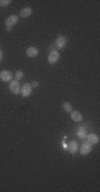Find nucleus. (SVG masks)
Here are the masks:
<instances>
[{"label": "nucleus", "mask_w": 100, "mask_h": 192, "mask_svg": "<svg viewBox=\"0 0 100 192\" xmlns=\"http://www.w3.org/2000/svg\"><path fill=\"white\" fill-rule=\"evenodd\" d=\"M19 21V18L17 15H11L9 16L7 19H6L5 21V25H6V28L8 29V30H11L12 29V27H15L17 23H18Z\"/></svg>", "instance_id": "1"}, {"label": "nucleus", "mask_w": 100, "mask_h": 192, "mask_svg": "<svg viewBox=\"0 0 100 192\" xmlns=\"http://www.w3.org/2000/svg\"><path fill=\"white\" fill-rule=\"evenodd\" d=\"M60 58V53L57 49H52V50L49 51V55H48V63L50 65H55L58 63Z\"/></svg>", "instance_id": "2"}, {"label": "nucleus", "mask_w": 100, "mask_h": 192, "mask_svg": "<svg viewBox=\"0 0 100 192\" xmlns=\"http://www.w3.org/2000/svg\"><path fill=\"white\" fill-rule=\"evenodd\" d=\"M67 43H68V40H67V38L64 36H58L56 38V40L54 41V45L55 47L57 48V50L59 51L61 50V49H64V47H66Z\"/></svg>", "instance_id": "3"}, {"label": "nucleus", "mask_w": 100, "mask_h": 192, "mask_svg": "<svg viewBox=\"0 0 100 192\" xmlns=\"http://www.w3.org/2000/svg\"><path fill=\"white\" fill-rule=\"evenodd\" d=\"M31 93H32V86L29 83H25L20 87V94L22 97H28L31 95Z\"/></svg>", "instance_id": "4"}, {"label": "nucleus", "mask_w": 100, "mask_h": 192, "mask_svg": "<svg viewBox=\"0 0 100 192\" xmlns=\"http://www.w3.org/2000/svg\"><path fill=\"white\" fill-rule=\"evenodd\" d=\"M20 84H19L18 80H12L9 84V91H10L11 94L13 95H18L20 94Z\"/></svg>", "instance_id": "5"}, {"label": "nucleus", "mask_w": 100, "mask_h": 192, "mask_svg": "<svg viewBox=\"0 0 100 192\" xmlns=\"http://www.w3.org/2000/svg\"><path fill=\"white\" fill-rule=\"evenodd\" d=\"M91 145H93V144H90L88 141H86V142H83V143L81 144L80 150H78V151L80 152L81 155H87V154H89L90 152H91V150H93Z\"/></svg>", "instance_id": "6"}, {"label": "nucleus", "mask_w": 100, "mask_h": 192, "mask_svg": "<svg viewBox=\"0 0 100 192\" xmlns=\"http://www.w3.org/2000/svg\"><path fill=\"white\" fill-rule=\"evenodd\" d=\"M12 73L10 72V70H7V69H5V70H2V72L0 73V80L1 82H5V83H9L12 80Z\"/></svg>", "instance_id": "7"}, {"label": "nucleus", "mask_w": 100, "mask_h": 192, "mask_svg": "<svg viewBox=\"0 0 100 192\" xmlns=\"http://www.w3.org/2000/svg\"><path fill=\"white\" fill-rule=\"evenodd\" d=\"M70 117H71V120L74 121V122H77V123H80V122L83 120V116H82V114L79 111H71Z\"/></svg>", "instance_id": "8"}, {"label": "nucleus", "mask_w": 100, "mask_h": 192, "mask_svg": "<svg viewBox=\"0 0 100 192\" xmlns=\"http://www.w3.org/2000/svg\"><path fill=\"white\" fill-rule=\"evenodd\" d=\"M26 55L28 57H30V58H33V57H36L39 55V49L37 48V47H33V46L28 47L26 50Z\"/></svg>", "instance_id": "9"}, {"label": "nucleus", "mask_w": 100, "mask_h": 192, "mask_svg": "<svg viewBox=\"0 0 100 192\" xmlns=\"http://www.w3.org/2000/svg\"><path fill=\"white\" fill-rule=\"evenodd\" d=\"M31 13H32V9H31V7H25L20 10L19 16H20L21 18H28V17H30L31 16Z\"/></svg>", "instance_id": "10"}, {"label": "nucleus", "mask_w": 100, "mask_h": 192, "mask_svg": "<svg viewBox=\"0 0 100 192\" xmlns=\"http://www.w3.org/2000/svg\"><path fill=\"white\" fill-rule=\"evenodd\" d=\"M99 135H97L96 133H90L87 135V141L89 142L90 144H97L99 143Z\"/></svg>", "instance_id": "11"}, {"label": "nucleus", "mask_w": 100, "mask_h": 192, "mask_svg": "<svg viewBox=\"0 0 100 192\" xmlns=\"http://www.w3.org/2000/svg\"><path fill=\"white\" fill-rule=\"evenodd\" d=\"M68 150L71 154H74L77 153L78 150H79V145H78V142L77 141H71L69 144H68Z\"/></svg>", "instance_id": "12"}, {"label": "nucleus", "mask_w": 100, "mask_h": 192, "mask_svg": "<svg viewBox=\"0 0 100 192\" xmlns=\"http://www.w3.org/2000/svg\"><path fill=\"white\" fill-rule=\"evenodd\" d=\"M62 108H64V111L66 113H71L72 110V105H71V103L69 102H64V104H62Z\"/></svg>", "instance_id": "13"}, {"label": "nucleus", "mask_w": 100, "mask_h": 192, "mask_svg": "<svg viewBox=\"0 0 100 192\" xmlns=\"http://www.w3.org/2000/svg\"><path fill=\"white\" fill-rule=\"evenodd\" d=\"M77 135L79 136L80 138H85V136H87V132H86V128H85V127H80V128H78Z\"/></svg>", "instance_id": "14"}, {"label": "nucleus", "mask_w": 100, "mask_h": 192, "mask_svg": "<svg viewBox=\"0 0 100 192\" xmlns=\"http://www.w3.org/2000/svg\"><path fill=\"white\" fill-rule=\"evenodd\" d=\"M23 78V72L22 70H17V73H16V76H15V80H21Z\"/></svg>", "instance_id": "15"}, {"label": "nucleus", "mask_w": 100, "mask_h": 192, "mask_svg": "<svg viewBox=\"0 0 100 192\" xmlns=\"http://www.w3.org/2000/svg\"><path fill=\"white\" fill-rule=\"evenodd\" d=\"M10 3V0H0V7H8Z\"/></svg>", "instance_id": "16"}, {"label": "nucleus", "mask_w": 100, "mask_h": 192, "mask_svg": "<svg viewBox=\"0 0 100 192\" xmlns=\"http://www.w3.org/2000/svg\"><path fill=\"white\" fill-rule=\"evenodd\" d=\"M31 86H32V88H37V87L39 86V83L37 82V80H33V82L31 83Z\"/></svg>", "instance_id": "17"}, {"label": "nucleus", "mask_w": 100, "mask_h": 192, "mask_svg": "<svg viewBox=\"0 0 100 192\" xmlns=\"http://www.w3.org/2000/svg\"><path fill=\"white\" fill-rule=\"evenodd\" d=\"M2 60V51H1V49H0V62Z\"/></svg>", "instance_id": "18"}]
</instances>
